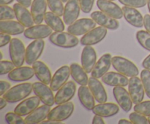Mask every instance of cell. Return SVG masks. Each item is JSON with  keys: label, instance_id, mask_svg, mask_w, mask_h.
<instances>
[{"label": "cell", "instance_id": "obj_21", "mask_svg": "<svg viewBox=\"0 0 150 124\" xmlns=\"http://www.w3.org/2000/svg\"><path fill=\"white\" fill-rule=\"evenodd\" d=\"M112 58L110 53H105L100 58L95 64L93 70L92 71V76L95 78H100L105 73L108 72L111 67Z\"/></svg>", "mask_w": 150, "mask_h": 124}, {"label": "cell", "instance_id": "obj_1", "mask_svg": "<svg viewBox=\"0 0 150 124\" xmlns=\"http://www.w3.org/2000/svg\"><path fill=\"white\" fill-rule=\"evenodd\" d=\"M32 90L33 86L30 83H21L9 89L2 96L10 103H16L29 96Z\"/></svg>", "mask_w": 150, "mask_h": 124}, {"label": "cell", "instance_id": "obj_31", "mask_svg": "<svg viewBox=\"0 0 150 124\" xmlns=\"http://www.w3.org/2000/svg\"><path fill=\"white\" fill-rule=\"evenodd\" d=\"M78 96L81 104L88 110H92L95 106V97L89 87L81 85L78 90Z\"/></svg>", "mask_w": 150, "mask_h": 124}, {"label": "cell", "instance_id": "obj_57", "mask_svg": "<svg viewBox=\"0 0 150 124\" xmlns=\"http://www.w3.org/2000/svg\"><path fill=\"white\" fill-rule=\"evenodd\" d=\"M110 1H114V0H110Z\"/></svg>", "mask_w": 150, "mask_h": 124}, {"label": "cell", "instance_id": "obj_12", "mask_svg": "<svg viewBox=\"0 0 150 124\" xmlns=\"http://www.w3.org/2000/svg\"><path fill=\"white\" fill-rule=\"evenodd\" d=\"M76 91V83L73 81H68L63 85L55 95V104L57 105L66 103L73 99Z\"/></svg>", "mask_w": 150, "mask_h": 124}, {"label": "cell", "instance_id": "obj_8", "mask_svg": "<svg viewBox=\"0 0 150 124\" xmlns=\"http://www.w3.org/2000/svg\"><path fill=\"white\" fill-rule=\"evenodd\" d=\"M128 90L132 101L135 104L143 101L144 98L145 90L142 80L137 76L131 77L129 79Z\"/></svg>", "mask_w": 150, "mask_h": 124}, {"label": "cell", "instance_id": "obj_56", "mask_svg": "<svg viewBox=\"0 0 150 124\" xmlns=\"http://www.w3.org/2000/svg\"><path fill=\"white\" fill-rule=\"evenodd\" d=\"M148 120H149V123H150V116L148 117Z\"/></svg>", "mask_w": 150, "mask_h": 124}, {"label": "cell", "instance_id": "obj_18", "mask_svg": "<svg viewBox=\"0 0 150 124\" xmlns=\"http://www.w3.org/2000/svg\"><path fill=\"white\" fill-rule=\"evenodd\" d=\"M97 53L91 45H86L81 53V64L87 73H91L97 62Z\"/></svg>", "mask_w": 150, "mask_h": 124}, {"label": "cell", "instance_id": "obj_2", "mask_svg": "<svg viewBox=\"0 0 150 124\" xmlns=\"http://www.w3.org/2000/svg\"><path fill=\"white\" fill-rule=\"evenodd\" d=\"M111 63L115 70L127 77H135L139 74L136 64L127 58L117 55L113 57Z\"/></svg>", "mask_w": 150, "mask_h": 124}, {"label": "cell", "instance_id": "obj_14", "mask_svg": "<svg viewBox=\"0 0 150 124\" xmlns=\"http://www.w3.org/2000/svg\"><path fill=\"white\" fill-rule=\"evenodd\" d=\"M53 29L48 25L36 24L27 28L23 32L25 37L30 39H44L52 34Z\"/></svg>", "mask_w": 150, "mask_h": 124}, {"label": "cell", "instance_id": "obj_5", "mask_svg": "<svg viewBox=\"0 0 150 124\" xmlns=\"http://www.w3.org/2000/svg\"><path fill=\"white\" fill-rule=\"evenodd\" d=\"M74 111V104L73 102H67L66 103L57 105L56 107L51 109L48 114V120L55 121H62L68 119Z\"/></svg>", "mask_w": 150, "mask_h": 124}, {"label": "cell", "instance_id": "obj_24", "mask_svg": "<svg viewBox=\"0 0 150 124\" xmlns=\"http://www.w3.org/2000/svg\"><path fill=\"white\" fill-rule=\"evenodd\" d=\"M47 0H33L31 5V13L35 24H40L45 18L47 9Z\"/></svg>", "mask_w": 150, "mask_h": 124}, {"label": "cell", "instance_id": "obj_35", "mask_svg": "<svg viewBox=\"0 0 150 124\" xmlns=\"http://www.w3.org/2000/svg\"><path fill=\"white\" fill-rule=\"evenodd\" d=\"M47 3L50 10L52 13H55L59 17L63 15L64 8L62 0H47Z\"/></svg>", "mask_w": 150, "mask_h": 124}, {"label": "cell", "instance_id": "obj_33", "mask_svg": "<svg viewBox=\"0 0 150 124\" xmlns=\"http://www.w3.org/2000/svg\"><path fill=\"white\" fill-rule=\"evenodd\" d=\"M45 23L55 32H63L64 30V23L60 17L52 12H47L44 18Z\"/></svg>", "mask_w": 150, "mask_h": 124}, {"label": "cell", "instance_id": "obj_49", "mask_svg": "<svg viewBox=\"0 0 150 124\" xmlns=\"http://www.w3.org/2000/svg\"><path fill=\"white\" fill-rule=\"evenodd\" d=\"M18 1V3L21 4V5L24 6L25 7H29L31 5H32V0H16Z\"/></svg>", "mask_w": 150, "mask_h": 124}, {"label": "cell", "instance_id": "obj_51", "mask_svg": "<svg viewBox=\"0 0 150 124\" xmlns=\"http://www.w3.org/2000/svg\"><path fill=\"white\" fill-rule=\"evenodd\" d=\"M42 124H62V122L61 121H55V120H43L41 122Z\"/></svg>", "mask_w": 150, "mask_h": 124}, {"label": "cell", "instance_id": "obj_4", "mask_svg": "<svg viewBox=\"0 0 150 124\" xmlns=\"http://www.w3.org/2000/svg\"><path fill=\"white\" fill-rule=\"evenodd\" d=\"M10 58L16 67H22L26 61V49L24 44L18 38H13L9 46Z\"/></svg>", "mask_w": 150, "mask_h": 124}, {"label": "cell", "instance_id": "obj_44", "mask_svg": "<svg viewBox=\"0 0 150 124\" xmlns=\"http://www.w3.org/2000/svg\"><path fill=\"white\" fill-rule=\"evenodd\" d=\"M11 39L10 34L1 32V34H0V47L2 48V47L5 46L6 45L10 43Z\"/></svg>", "mask_w": 150, "mask_h": 124}, {"label": "cell", "instance_id": "obj_7", "mask_svg": "<svg viewBox=\"0 0 150 124\" xmlns=\"http://www.w3.org/2000/svg\"><path fill=\"white\" fill-rule=\"evenodd\" d=\"M97 23L90 18H81L76 20L67 27V32L76 36H81L86 34L96 27Z\"/></svg>", "mask_w": 150, "mask_h": 124}, {"label": "cell", "instance_id": "obj_41", "mask_svg": "<svg viewBox=\"0 0 150 124\" xmlns=\"http://www.w3.org/2000/svg\"><path fill=\"white\" fill-rule=\"evenodd\" d=\"M119 1L123 5L135 8H141L147 4V0H119Z\"/></svg>", "mask_w": 150, "mask_h": 124}, {"label": "cell", "instance_id": "obj_42", "mask_svg": "<svg viewBox=\"0 0 150 124\" xmlns=\"http://www.w3.org/2000/svg\"><path fill=\"white\" fill-rule=\"evenodd\" d=\"M15 67H16V65L13 61H1V63H0V67H1L0 74L3 75V74H9L10 71L14 69Z\"/></svg>", "mask_w": 150, "mask_h": 124}, {"label": "cell", "instance_id": "obj_20", "mask_svg": "<svg viewBox=\"0 0 150 124\" xmlns=\"http://www.w3.org/2000/svg\"><path fill=\"white\" fill-rule=\"evenodd\" d=\"M123 16L127 23L136 28H142L144 26V17L142 13L135 7L124 6L122 7Z\"/></svg>", "mask_w": 150, "mask_h": 124}, {"label": "cell", "instance_id": "obj_43", "mask_svg": "<svg viewBox=\"0 0 150 124\" xmlns=\"http://www.w3.org/2000/svg\"><path fill=\"white\" fill-rule=\"evenodd\" d=\"M95 0H79L81 9L84 13H90L93 7Z\"/></svg>", "mask_w": 150, "mask_h": 124}, {"label": "cell", "instance_id": "obj_29", "mask_svg": "<svg viewBox=\"0 0 150 124\" xmlns=\"http://www.w3.org/2000/svg\"><path fill=\"white\" fill-rule=\"evenodd\" d=\"M32 68L35 70V73L38 80L45 84L51 83V73L48 66L41 61H37L32 64Z\"/></svg>", "mask_w": 150, "mask_h": 124}, {"label": "cell", "instance_id": "obj_36", "mask_svg": "<svg viewBox=\"0 0 150 124\" xmlns=\"http://www.w3.org/2000/svg\"><path fill=\"white\" fill-rule=\"evenodd\" d=\"M16 18L14 9L7 5L0 6V20H13Z\"/></svg>", "mask_w": 150, "mask_h": 124}, {"label": "cell", "instance_id": "obj_16", "mask_svg": "<svg viewBox=\"0 0 150 124\" xmlns=\"http://www.w3.org/2000/svg\"><path fill=\"white\" fill-rule=\"evenodd\" d=\"M70 74V67L67 65L62 66L57 69L53 75L50 83V88L52 89L53 91H57L63 85L65 84Z\"/></svg>", "mask_w": 150, "mask_h": 124}, {"label": "cell", "instance_id": "obj_13", "mask_svg": "<svg viewBox=\"0 0 150 124\" xmlns=\"http://www.w3.org/2000/svg\"><path fill=\"white\" fill-rule=\"evenodd\" d=\"M113 93L120 107L125 112H128L131 109L133 103L129 92L122 86H116L113 89Z\"/></svg>", "mask_w": 150, "mask_h": 124}, {"label": "cell", "instance_id": "obj_11", "mask_svg": "<svg viewBox=\"0 0 150 124\" xmlns=\"http://www.w3.org/2000/svg\"><path fill=\"white\" fill-rule=\"evenodd\" d=\"M81 9L79 0H68L64 7L63 19L66 25H71L79 18Z\"/></svg>", "mask_w": 150, "mask_h": 124}, {"label": "cell", "instance_id": "obj_55", "mask_svg": "<svg viewBox=\"0 0 150 124\" xmlns=\"http://www.w3.org/2000/svg\"><path fill=\"white\" fill-rule=\"evenodd\" d=\"M62 1L63 2H67V1H68V0H62Z\"/></svg>", "mask_w": 150, "mask_h": 124}, {"label": "cell", "instance_id": "obj_34", "mask_svg": "<svg viewBox=\"0 0 150 124\" xmlns=\"http://www.w3.org/2000/svg\"><path fill=\"white\" fill-rule=\"evenodd\" d=\"M136 39L144 49L150 51V33L146 30L139 31L136 33Z\"/></svg>", "mask_w": 150, "mask_h": 124}, {"label": "cell", "instance_id": "obj_50", "mask_svg": "<svg viewBox=\"0 0 150 124\" xmlns=\"http://www.w3.org/2000/svg\"><path fill=\"white\" fill-rule=\"evenodd\" d=\"M7 102H7V101L2 96V97L0 99V109H4V108L7 105Z\"/></svg>", "mask_w": 150, "mask_h": 124}, {"label": "cell", "instance_id": "obj_19", "mask_svg": "<svg viewBox=\"0 0 150 124\" xmlns=\"http://www.w3.org/2000/svg\"><path fill=\"white\" fill-rule=\"evenodd\" d=\"M97 6L100 11L116 19H121L123 17L122 9L110 0H98Z\"/></svg>", "mask_w": 150, "mask_h": 124}, {"label": "cell", "instance_id": "obj_37", "mask_svg": "<svg viewBox=\"0 0 150 124\" xmlns=\"http://www.w3.org/2000/svg\"><path fill=\"white\" fill-rule=\"evenodd\" d=\"M141 80L146 96L150 99V70L144 69L141 72Z\"/></svg>", "mask_w": 150, "mask_h": 124}, {"label": "cell", "instance_id": "obj_48", "mask_svg": "<svg viewBox=\"0 0 150 124\" xmlns=\"http://www.w3.org/2000/svg\"><path fill=\"white\" fill-rule=\"evenodd\" d=\"M142 66L144 69L150 70V54L144 60L143 62H142Z\"/></svg>", "mask_w": 150, "mask_h": 124}, {"label": "cell", "instance_id": "obj_26", "mask_svg": "<svg viewBox=\"0 0 150 124\" xmlns=\"http://www.w3.org/2000/svg\"><path fill=\"white\" fill-rule=\"evenodd\" d=\"M35 70L30 67H19L8 74L10 80L14 82H22L30 80L35 75Z\"/></svg>", "mask_w": 150, "mask_h": 124}, {"label": "cell", "instance_id": "obj_27", "mask_svg": "<svg viewBox=\"0 0 150 124\" xmlns=\"http://www.w3.org/2000/svg\"><path fill=\"white\" fill-rule=\"evenodd\" d=\"M13 9L16 13L18 21L22 23L25 27L29 28L33 26L35 23L33 17H32V13L26 9V7L19 3H16L13 5Z\"/></svg>", "mask_w": 150, "mask_h": 124}, {"label": "cell", "instance_id": "obj_53", "mask_svg": "<svg viewBox=\"0 0 150 124\" xmlns=\"http://www.w3.org/2000/svg\"><path fill=\"white\" fill-rule=\"evenodd\" d=\"M133 123L130 120H128L127 119H121L119 120V124H130Z\"/></svg>", "mask_w": 150, "mask_h": 124}, {"label": "cell", "instance_id": "obj_47", "mask_svg": "<svg viewBox=\"0 0 150 124\" xmlns=\"http://www.w3.org/2000/svg\"><path fill=\"white\" fill-rule=\"evenodd\" d=\"M103 117L100 116V115H95V117L93 118L92 120V123L93 124H105L103 119Z\"/></svg>", "mask_w": 150, "mask_h": 124}, {"label": "cell", "instance_id": "obj_46", "mask_svg": "<svg viewBox=\"0 0 150 124\" xmlns=\"http://www.w3.org/2000/svg\"><path fill=\"white\" fill-rule=\"evenodd\" d=\"M144 26L149 33H150V15L146 14L144 17Z\"/></svg>", "mask_w": 150, "mask_h": 124}, {"label": "cell", "instance_id": "obj_25", "mask_svg": "<svg viewBox=\"0 0 150 124\" xmlns=\"http://www.w3.org/2000/svg\"><path fill=\"white\" fill-rule=\"evenodd\" d=\"M50 107L51 106L48 105L44 104L35 109L33 112H31L26 117V118L24 119L25 123L36 124L43 121L48 117V114L51 111Z\"/></svg>", "mask_w": 150, "mask_h": 124}, {"label": "cell", "instance_id": "obj_17", "mask_svg": "<svg viewBox=\"0 0 150 124\" xmlns=\"http://www.w3.org/2000/svg\"><path fill=\"white\" fill-rule=\"evenodd\" d=\"M40 101V99L38 96L27 98L16 106L14 112L21 116L28 115L38 107Z\"/></svg>", "mask_w": 150, "mask_h": 124}, {"label": "cell", "instance_id": "obj_15", "mask_svg": "<svg viewBox=\"0 0 150 124\" xmlns=\"http://www.w3.org/2000/svg\"><path fill=\"white\" fill-rule=\"evenodd\" d=\"M91 18L97 24L111 30H116L120 27V23L117 19L108 15L102 11H95L91 14Z\"/></svg>", "mask_w": 150, "mask_h": 124}, {"label": "cell", "instance_id": "obj_38", "mask_svg": "<svg viewBox=\"0 0 150 124\" xmlns=\"http://www.w3.org/2000/svg\"><path fill=\"white\" fill-rule=\"evenodd\" d=\"M134 111L145 116H150V101H145L136 104L134 106Z\"/></svg>", "mask_w": 150, "mask_h": 124}, {"label": "cell", "instance_id": "obj_52", "mask_svg": "<svg viewBox=\"0 0 150 124\" xmlns=\"http://www.w3.org/2000/svg\"><path fill=\"white\" fill-rule=\"evenodd\" d=\"M14 0H0V4L1 5H7V4L12 3Z\"/></svg>", "mask_w": 150, "mask_h": 124}, {"label": "cell", "instance_id": "obj_28", "mask_svg": "<svg viewBox=\"0 0 150 124\" xmlns=\"http://www.w3.org/2000/svg\"><path fill=\"white\" fill-rule=\"evenodd\" d=\"M25 26L19 21L5 20L0 21V32L10 35H18L23 33Z\"/></svg>", "mask_w": 150, "mask_h": 124}, {"label": "cell", "instance_id": "obj_54", "mask_svg": "<svg viewBox=\"0 0 150 124\" xmlns=\"http://www.w3.org/2000/svg\"><path fill=\"white\" fill-rule=\"evenodd\" d=\"M147 6H148V9H149V11L150 13V0H147Z\"/></svg>", "mask_w": 150, "mask_h": 124}, {"label": "cell", "instance_id": "obj_30", "mask_svg": "<svg viewBox=\"0 0 150 124\" xmlns=\"http://www.w3.org/2000/svg\"><path fill=\"white\" fill-rule=\"evenodd\" d=\"M120 111V107L114 103H100L95 105L92 109V112L95 115H100L103 118L114 116L117 115Z\"/></svg>", "mask_w": 150, "mask_h": 124}, {"label": "cell", "instance_id": "obj_23", "mask_svg": "<svg viewBox=\"0 0 150 124\" xmlns=\"http://www.w3.org/2000/svg\"><path fill=\"white\" fill-rule=\"evenodd\" d=\"M102 81L105 85L109 86H125L128 85L129 80L127 76L115 71H109L104 74L102 77Z\"/></svg>", "mask_w": 150, "mask_h": 124}, {"label": "cell", "instance_id": "obj_40", "mask_svg": "<svg viewBox=\"0 0 150 124\" xmlns=\"http://www.w3.org/2000/svg\"><path fill=\"white\" fill-rule=\"evenodd\" d=\"M130 120L133 123V124H148L149 120L146 116L142 114H139L138 112H132L130 114Z\"/></svg>", "mask_w": 150, "mask_h": 124}, {"label": "cell", "instance_id": "obj_39", "mask_svg": "<svg viewBox=\"0 0 150 124\" xmlns=\"http://www.w3.org/2000/svg\"><path fill=\"white\" fill-rule=\"evenodd\" d=\"M5 120L9 124H24L25 120L21 115L16 112H7L5 115Z\"/></svg>", "mask_w": 150, "mask_h": 124}, {"label": "cell", "instance_id": "obj_10", "mask_svg": "<svg viewBox=\"0 0 150 124\" xmlns=\"http://www.w3.org/2000/svg\"><path fill=\"white\" fill-rule=\"evenodd\" d=\"M107 33V29L103 26H100L95 28L82 36L81 39V44L84 46L96 45L105 37Z\"/></svg>", "mask_w": 150, "mask_h": 124}, {"label": "cell", "instance_id": "obj_22", "mask_svg": "<svg viewBox=\"0 0 150 124\" xmlns=\"http://www.w3.org/2000/svg\"><path fill=\"white\" fill-rule=\"evenodd\" d=\"M88 86L97 102L99 103L106 102L107 99H108L107 93L105 91V88L103 87L101 82L98 80V78H95L92 76L89 79Z\"/></svg>", "mask_w": 150, "mask_h": 124}, {"label": "cell", "instance_id": "obj_32", "mask_svg": "<svg viewBox=\"0 0 150 124\" xmlns=\"http://www.w3.org/2000/svg\"><path fill=\"white\" fill-rule=\"evenodd\" d=\"M70 73L73 80L81 85H86L89 83L88 75L84 69L81 67L79 64L73 63L70 65Z\"/></svg>", "mask_w": 150, "mask_h": 124}, {"label": "cell", "instance_id": "obj_45", "mask_svg": "<svg viewBox=\"0 0 150 124\" xmlns=\"http://www.w3.org/2000/svg\"><path fill=\"white\" fill-rule=\"evenodd\" d=\"M10 85H11L8 82L1 80L0 81V96H2L10 88Z\"/></svg>", "mask_w": 150, "mask_h": 124}, {"label": "cell", "instance_id": "obj_6", "mask_svg": "<svg viewBox=\"0 0 150 124\" xmlns=\"http://www.w3.org/2000/svg\"><path fill=\"white\" fill-rule=\"evenodd\" d=\"M33 91L36 96L40 99L44 104L51 106L55 104V96L53 90L48 86V85L42 82H35L32 84Z\"/></svg>", "mask_w": 150, "mask_h": 124}, {"label": "cell", "instance_id": "obj_3", "mask_svg": "<svg viewBox=\"0 0 150 124\" xmlns=\"http://www.w3.org/2000/svg\"><path fill=\"white\" fill-rule=\"evenodd\" d=\"M49 39L54 45L64 48H74L79 43L77 36L68 32H55L50 35Z\"/></svg>", "mask_w": 150, "mask_h": 124}, {"label": "cell", "instance_id": "obj_9", "mask_svg": "<svg viewBox=\"0 0 150 124\" xmlns=\"http://www.w3.org/2000/svg\"><path fill=\"white\" fill-rule=\"evenodd\" d=\"M45 47V42L42 39H35L26 49V63L32 65L42 55Z\"/></svg>", "mask_w": 150, "mask_h": 124}]
</instances>
